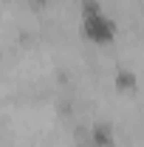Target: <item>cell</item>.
<instances>
[{"label":"cell","instance_id":"1","mask_svg":"<svg viewBox=\"0 0 144 147\" xmlns=\"http://www.w3.org/2000/svg\"><path fill=\"white\" fill-rule=\"evenodd\" d=\"M79 31H82V37L88 40L90 45H96V48H110V45L116 42V37H119L116 23H113L105 11L96 14V17L79 20Z\"/></svg>","mask_w":144,"mask_h":147},{"label":"cell","instance_id":"2","mask_svg":"<svg viewBox=\"0 0 144 147\" xmlns=\"http://www.w3.org/2000/svg\"><path fill=\"white\" fill-rule=\"evenodd\" d=\"M113 88H116L119 93H136V88H139L136 71H130V68H119L116 76H113Z\"/></svg>","mask_w":144,"mask_h":147},{"label":"cell","instance_id":"3","mask_svg":"<svg viewBox=\"0 0 144 147\" xmlns=\"http://www.w3.org/2000/svg\"><path fill=\"white\" fill-rule=\"evenodd\" d=\"M76 9H79V17H96L102 14V3L99 0H76Z\"/></svg>","mask_w":144,"mask_h":147},{"label":"cell","instance_id":"4","mask_svg":"<svg viewBox=\"0 0 144 147\" xmlns=\"http://www.w3.org/2000/svg\"><path fill=\"white\" fill-rule=\"evenodd\" d=\"M3 3H11V0H3Z\"/></svg>","mask_w":144,"mask_h":147}]
</instances>
